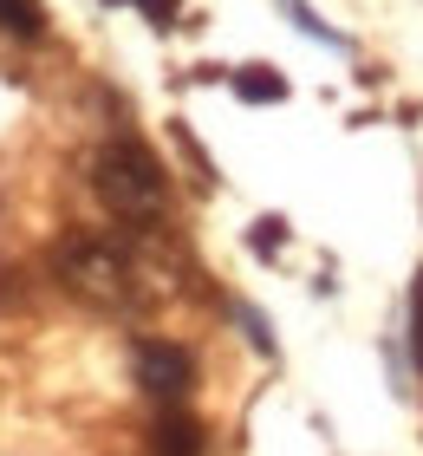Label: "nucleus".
I'll use <instances>...</instances> for the list:
<instances>
[{
    "mask_svg": "<svg viewBox=\"0 0 423 456\" xmlns=\"http://www.w3.org/2000/svg\"><path fill=\"white\" fill-rule=\"evenodd\" d=\"M150 456H202V424L183 404H163L150 424Z\"/></svg>",
    "mask_w": 423,
    "mask_h": 456,
    "instance_id": "nucleus-4",
    "label": "nucleus"
},
{
    "mask_svg": "<svg viewBox=\"0 0 423 456\" xmlns=\"http://www.w3.org/2000/svg\"><path fill=\"white\" fill-rule=\"evenodd\" d=\"M235 92L254 98V105H281V98H287V86H281V78H273L267 66H248V72L235 78Z\"/></svg>",
    "mask_w": 423,
    "mask_h": 456,
    "instance_id": "nucleus-6",
    "label": "nucleus"
},
{
    "mask_svg": "<svg viewBox=\"0 0 423 456\" xmlns=\"http://www.w3.org/2000/svg\"><path fill=\"white\" fill-rule=\"evenodd\" d=\"M131 365H137V385L157 404H183L189 385H196V359L176 339H131Z\"/></svg>",
    "mask_w": 423,
    "mask_h": 456,
    "instance_id": "nucleus-3",
    "label": "nucleus"
},
{
    "mask_svg": "<svg viewBox=\"0 0 423 456\" xmlns=\"http://www.w3.org/2000/svg\"><path fill=\"white\" fill-rule=\"evenodd\" d=\"M92 183H98V196H104V209L131 228V235L163 228L169 176H163V163L150 157V143H143V137H131V131L104 137V151H98V163H92Z\"/></svg>",
    "mask_w": 423,
    "mask_h": 456,
    "instance_id": "nucleus-1",
    "label": "nucleus"
},
{
    "mask_svg": "<svg viewBox=\"0 0 423 456\" xmlns=\"http://www.w3.org/2000/svg\"><path fill=\"white\" fill-rule=\"evenodd\" d=\"M0 33L39 39V33H46V7H39V0H0Z\"/></svg>",
    "mask_w": 423,
    "mask_h": 456,
    "instance_id": "nucleus-5",
    "label": "nucleus"
},
{
    "mask_svg": "<svg viewBox=\"0 0 423 456\" xmlns=\"http://www.w3.org/2000/svg\"><path fill=\"white\" fill-rule=\"evenodd\" d=\"M411 352H417V371H423V281H417V300H411Z\"/></svg>",
    "mask_w": 423,
    "mask_h": 456,
    "instance_id": "nucleus-7",
    "label": "nucleus"
},
{
    "mask_svg": "<svg viewBox=\"0 0 423 456\" xmlns=\"http://www.w3.org/2000/svg\"><path fill=\"white\" fill-rule=\"evenodd\" d=\"M241 326H248V333H254V346H261V352L273 346V333H267V320H261V314H254V306H241Z\"/></svg>",
    "mask_w": 423,
    "mask_h": 456,
    "instance_id": "nucleus-8",
    "label": "nucleus"
},
{
    "mask_svg": "<svg viewBox=\"0 0 423 456\" xmlns=\"http://www.w3.org/2000/svg\"><path fill=\"white\" fill-rule=\"evenodd\" d=\"M53 267H59V281L72 287V294L85 300H104V306H118V300H131V255H124L118 241H104V235H66L53 248Z\"/></svg>",
    "mask_w": 423,
    "mask_h": 456,
    "instance_id": "nucleus-2",
    "label": "nucleus"
}]
</instances>
